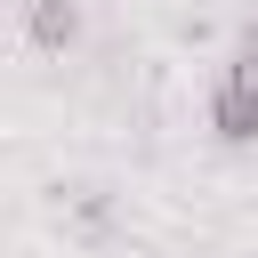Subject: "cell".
<instances>
[{"label":"cell","instance_id":"1","mask_svg":"<svg viewBox=\"0 0 258 258\" xmlns=\"http://www.w3.org/2000/svg\"><path fill=\"white\" fill-rule=\"evenodd\" d=\"M210 129L226 145H258V64L234 48V64L210 81Z\"/></svg>","mask_w":258,"mask_h":258},{"label":"cell","instance_id":"2","mask_svg":"<svg viewBox=\"0 0 258 258\" xmlns=\"http://www.w3.org/2000/svg\"><path fill=\"white\" fill-rule=\"evenodd\" d=\"M81 32V0H32V40L40 48H64Z\"/></svg>","mask_w":258,"mask_h":258}]
</instances>
